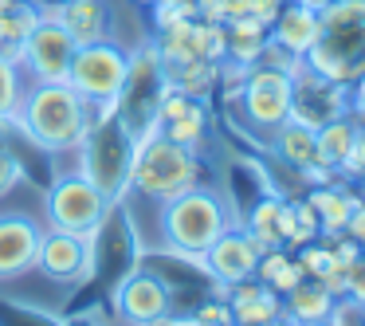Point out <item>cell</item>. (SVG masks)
Listing matches in <instances>:
<instances>
[{
  "label": "cell",
  "mask_w": 365,
  "mask_h": 326,
  "mask_svg": "<svg viewBox=\"0 0 365 326\" xmlns=\"http://www.w3.org/2000/svg\"><path fill=\"white\" fill-rule=\"evenodd\" d=\"M279 205H283V197H259L252 205V213H247V236L255 240V244L267 252V248H283V236H279Z\"/></svg>",
  "instance_id": "obj_25"
},
{
  "label": "cell",
  "mask_w": 365,
  "mask_h": 326,
  "mask_svg": "<svg viewBox=\"0 0 365 326\" xmlns=\"http://www.w3.org/2000/svg\"><path fill=\"white\" fill-rule=\"evenodd\" d=\"M36 4H67V0H36Z\"/></svg>",
  "instance_id": "obj_35"
},
{
  "label": "cell",
  "mask_w": 365,
  "mask_h": 326,
  "mask_svg": "<svg viewBox=\"0 0 365 326\" xmlns=\"http://www.w3.org/2000/svg\"><path fill=\"white\" fill-rule=\"evenodd\" d=\"M165 87H169L165 63H161L153 40L142 44L138 51H130V75H126V87H122L118 103H114V114H118L122 126L134 138H145L150 130H158V103Z\"/></svg>",
  "instance_id": "obj_6"
},
{
  "label": "cell",
  "mask_w": 365,
  "mask_h": 326,
  "mask_svg": "<svg viewBox=\"0 0 365 326\" xmlns=\"http://www.w3.org/2000/svg\"><path fill=\"white\" fill-rule=\"evenodd\" d=\"M189 185H200L197 150L169 142L161 130H150L145 138H138L134 161H130V193L161 205L165 197H177Z\"/></svg>",
  "instance_id": "obj_5"
},
{
  "label": "cell",
  "mask_w": 365,
  "mask_h": 326,
  "mask_svg": "<svg viewBox=\"0 0 365 326\" xmlns=\"http://www.w3.org/2000/svg\"><path fill=\"white\" fill-rule=\"evenodd\" d=\"M291 98H294V75L283 71V67H271V63H252L236 91L244 122L263 138H271L291 118Z\"/></svg>",
  "instance_id": "obj_8"
},
{
  "label": "cell",
  "mask_w": 365,
  "mask_h": 326,
  "mask_svg": "<svg viewBox=\"0 0 365 326\" xmlns=\"http://www.w3.org/2000/svg\"><path fill=\"white\" fill-rule=\"evenodd\" d=\"M294 260L302 263V271H307V279H322L326 271L334 268V252L326 240H310V244L294 248Z\"/></svg>",
  "instance_id": "obj_28"
},
{
  "label": "cell",
  "mask_w": 365,
  "mask_h": 326,
  "mask_svg": "<svg viewBox=\"0 0 365 326\" xmlns=\"http://www.w3.org/2000/svg\"><path fill=\"white\" fill-rule=\"evenodd\" d=\"M173 310L169 283L150 268H130L126 279L114 287V315L126 326H150Z\"/></svg>",
  "instance_id": "obj_12"
},
{
  "label": "cell",
  "mask_w": 365,
  "mask_h": 326,
  "mask_svg": "<svg viewBox=\"0 0 365 326\" xmlns=\"http://www.w3.org/2000/svg\"><path fill=\"white\" fill-rule=\"evenodd\" d=\"M16 4H36V0H16Z\"/></svg>",
  "instance_id": "obj_38"
},
{
  "label": "cell",
  "mask_w": 365,
  "mask_h": 326,
  "mask_svg": "<svg viewBox=\"0 0 365 326\" xmlns=\"http://www.w3.org/2000/svg\"><path fill=\"white\" fill-rule=\"evenodd\" d=\"M28 83L20 79V63H12V59L0 56V118H9L20 111V98H24Z\"/></svg>",
  "instance_id": "obj_27"
},
{
  "label": "cell",
  "mask_w": 365,
  "mask_h": 326,
  "mask_svg": "<svg viewBox=\"0 0 365 326\" xmlns=\"http://www.w3.org/2000/svg\"><path fill=\"white\" fill-rule=\"evenodd\" d=\"M361 130H365V122H361Z\"/></svg>",
  "instance_id": "obj_40"
},
{
  "label": "cell",
  "mask_w": 365,
  "mask_h": 326,
  "mask_svg": "<svg viewBox=\"0 0 365 326\" xmlns=\"http://www.w3.org/2000/svg\"><path fill=\"white\" fill-rule=\"evenodd\" d=\"M36 9L43 16L59 20L63 32L75 40V48L98 44L110 32V9H106V0H67V4H36Z\"/></svg>",
  "instance_id": "obj_17"
},
{
  "label": "cell",
  "mask_w": 365,
  "mask_h": 326,
  "mask_svg": "<svg viewBox=\"0 0 365 326\" xmlns=\"http://www.w3.org/2000/svg\"><path fill=\"white\" fill-rule=\"evenodd\" d=\"M134 150H138V138L122 126L114 106H95V122H91L87 138L79 142V173L91 185H98L110 205H118L130 193Z\"/></svg>",
  "instance_id": "obj_4"
},
{
  "label": "cell",
  "mask_w": 365,
  "mask_h": 326,
  "mask_svg": "<svg viewBox=\"0 0 365 326\" xmlns=\"http://www.w3.org/2000/svg\"><path fill=\"white\" fill-rule=\"evenodd\" d=\"M349 114V87L341 83H330L322 75H314L307 63L294 71V98H291V118L302 122V126L318 130L326 122Z\"/></svg>",
  "instance_id": "obj_13"
},
{
  "label": "cell",
  "mask_w": 365,
  "mask_h": 326,
  "mask_svg": "<svg viewBox=\"0 0 365 326\" xmlns=\"http://www.w3.org/2000/svg\"><path fill=\"white\" fill-rule=\"evenodd\" d=\"M110 213H114V205L106 200V193L98 189V185H91L79 169L56 177V185H51L48 197H43L48 228L75 232V236H98V228L106 224Z\"/></svg>",
  "instance_id": "obj_7"
},
{
  "label": "cell",
  "mask_w": 365,
  "mask_h": 326,
  "mask_svg": "<svg viewBox=\"0 0 365 326\" xmlns=\"http://www.w3.org/2000/svg\"><path fill=\"white\" fill-rule=\"evenodd\" d=\"M314 326H334V322H330V318H326V322H314Z\"/></svg>",
  "instance_id": "obj_37"
},
{
  "label": "cell",
  "mask_w": 365,
  "mask_h": 326,
  "mask_svg": "<svg viewBox=\"0 0 365 326\" xmlns=\"http://www.w3.org/2000/svg\"><path fill=\"white\" fill-rule=\"evenodd\" d=\"M24 181V165L12 150H0V197H9L16 185Z\"/></svg>",
  "instance_id": "obj_30"
},
{
  "label": "cell",
  "mask_w": 365,
  "mask_h": 326,
  "mask_svg": "<svg viewBox=\"0 0 365 326\" xmlns=\"http://www.w3.org/2000/svg\"><path fill=\"white\" fill-rule=\"evenodd\" d=\"M134 4H145V9H150V4H158V0H134Z\"/></svg>",
  "instance_id": "obj_36"
},
{
  "label": "cell",
  "mask_w": 365,
  "mask_h": 326,
  "mask_svg": "<svg viewBox=\"0 0 365 326\" xmlns=\"http://www.w3.org/2000/svg\"><path fill=\"white\" fill-rule=\"evenodd\" d=\"M228 307H232V326H267L275 318H283V295L252 275L244 283L228 287Z\"/></svg>",
  "instance_id": "obj_18"
},
{
  "label": "cell",
  "mask_w": 365,
  "mask_h": 326,
  "mask_svg": "<svg viewBox=\"0 0 365 326\" xmlns=\"http://www.w3.org/2000/svg\"><path fill=\"white\" fill-rule=\"evenodd\" d=\"M299 4H307V9H314V12H322V9H330L334 0H299Z\"/></svg>",
  "instance_id": "obj_32"
},
{
  "label": "cell",
  "mask_w": 365,
  "mask_h": 326,
  "mask_svg": "<svg viewBox=\"0 0 365 326\" xmlns=\"http://www.w3.org/2000/svg\"><path fill=\"white\" fill-rule=\"evenodd\" d=\"M220 79V63H208V59H189V63H169L165 67V83L192 98H205L208 91Z\"/></svg>",
  "instance_id": "obj_24"
},
{
  "label": "cell",
  "mask_w": 365,
  "mask_h": 326,
  "mask_svg": "<svg viewBox=\"0 0 365 326\" xmlns=\"http://www.w3.org/2000/svg\"><path fill=\"white\" fill-rule=\"evenodd\" d=\"M255 279L259 283H267L271 291L287 295L294 291V287L307 279V271H302V263L294 260L291 248H267V252L259 255V268H255Z\"/></svg>",
  "instance_id": "obj_23"
},
{
  "label": "cell",
  "mask_w": 365,
  "mask_h": 326,
  "mask_svg": "<svg viewBox=\"0 0 365 326\" xmlns=\"http://www.w3.org/2000/svg\"><path fill=\"white\" fill-rule=\"evenodd\" d=\"M126 75H130V51L106 36V40H98V44L75 48L67 83H71L91 106H114L122 95V87H126Z\"/></svg>",
  "instance_id": "obj_9"
},
{
  "label": "cell",
  "mask_w": 365,
  "mask_h": 326,
  "mask_svg": "<svg viewBox=\"0 0 365 326\" xmlns=\"http://www.w3.org/2000/svg\"><path fill=\"white\" fill-rule=\"evenodd\" d=\"M334 310V295L326 291L318 279H302L294 291L283 295V315L291 318L294 326H314V322H326Z\"/></svg>",
  "instance_id": "obj_21"
},
{
  "label": "cell",
  "mask_w": 365,
  "mask_h": 326,
  "mask_svg": "<svg viewBox=\"0 0 365 326\" xmlns=\"http://www.w3.org/2000/svg\"><path fill=\"white\" fill-rule=\"evenodd\" d=\"M318 44L302 56L314 75L354 87L365 75V0H334L318 12Z\"/></svg>",
  "instance_id": "obj_3"
},
{
  "label": "cell",
  "mask_w": 365,
  "mask_h": 326,
  "mask_svg": "<svg viewBox=\"0 0 365 326\" xmlns=\"http://www.w3.org/2000/svg\"><path fill=\"white\" fill-rule=\"evenodd\" d=\"M259 255H263V248L247 236V228H236V224H232V228L224 232V236L216 240L205 255H200V268L208 271V279H212V283L236 287V283H244V279L255 275Z\"/></svg>",
  "instance_id": "obj_14"
},
{
  "label": "cell",
  "mask_w": 365,
  "mask_h": 326,
  "mask_svg": "<svg viewBox=\"0 0 365 326\" xmlns=\"http://www.w3.org/2000/svg\"><path fill=\"white\" fill-rule=\"evenodd\" d=\"M307 200L314 205V213H318L322 240H330V236H341V232H346L354 208L361 205V193H357V189H346V185H341V177H338V181L314 185V189L307 193Z\"/></svg>",
  "instance_id": "obj_19"
},
{
  "label": "cell",
  "mask_w": 365,
  "mask_h": 326,
  "mask_svg": "<svg viewBox=\"0 0 365 326\" xmlns=\"http://www.w3.org/2000/svg\"><path fill=\"white\" fill-rule=\"evenodd\" d=\"M75 59V40L63 32V24L40 12V24L20 44V71L32 75V83H67Z\"/></svg>",
  "instance_id": "obj_10"
},
{
  "label": "cell",
  "mask_w": 365,
  "mask_h": 326,
  "mask_svg": "<svg viewBox=\"0 0 365 326\" xmlns=\"http://www.w3.org/2000/svg\"><path fill=\"white\" fill-rule=\"evenodd\" d=\"M271 150H275V158L283 161V165H291L294 173H302L307 165H318L314 158V130L302 126V122L287 118L283 126L271 134Z\"/></svg>",
  "instance_id": "obj_22"
},
{
  "label": "cell",
  "mask_w": 365,
  "mask_h": 326,
  "mask_svg": "<svg viewBox=\"0 0 365 326\" xmlns=\"http://www.w3.org/2000/svg\"><path fill=\"white\" fill-rule=\"evenodd\" d=\"M361 326H365V310H361Z\"/></svg>",
  "instance_id": "obj_39"
},
{
  "label": "cell",
  "mask_w": 365,
  "mask_h": 326,
  "mask_svg": "<svg viewBox=\"0 0 365 326\" xmlns=\"http://www.w3.org/2000/svg\"><path fill=\"white\" fill-rule=\"evenodd\" d=\"M341 299H354L357 307H365V255L346 268V295Z\"/></svg>",
  "instance_id": "obj_31"
},
{
  "label": "cell",
  "mask_w": 365,
  "mask_h": 326,
  "mask_svg": "<svg viewBox=\"0 0 365 326\" xmlns=\"http://www.w3.org/2000/svg\"><path fill=\"white\" fill-rule=\"evenodd\" d=\"M192 326H232V307L228 299H208L192 310Z\"/></svg>",
  "instance_id": "obj_29"
},
{
  "label": "cell",
  "mask_w": 365,
  "mask_h": 326,
  "mask_svg": "<svg viewBox=\"0 0 365 326\" xmlns=\"http://www.w3.org/2000/svg\"><path fill=\"white\" fill-rule=\"evenodd\" d=\"M161 244L165 252L181 255L189 263H200V255L232 228V213L224 197L208 185H189L185 193L161 200Z\"/></svg>",
  "instance_id": "obj_2"
},
{
  "label": "cell",
  "mask_w": 365,
  "mask_h": 326,
  "mask_svg": "<svg viewBox=\"0 0 365 326\" xmlns=\"http://www.w3.org/2000/svg\"><path fill=\"white\" fill-rule=\"evenodd\" d=\"M36 271H43L51 283H87L95 275V236L43 228L40 252H36Z\"/></svg>",
  "instance_id": "obj_11"
},
{
  "label": "cell",
  "mask_w": 365,
  "mask_h": 326,
  "mask_svg": "<svg viewBox=\"0 0 365 326\" xmlns=\"http://www.w3.org/2000/svg\"><path fill=\"white\" fill-rule=\"evenodd\" d=\"M357 134H361V122H357L354 114H341V118L318 126L314 130V158H318V165L330 169V173H338L341 161L349 158V150H354Z\"/></svg>",
  "instance_id": "obj_20"
},
{
  "label": "cell",
  "mask_w": 365,
  "mask_h": 326,
  "mask_svg": "<svg viewBox=\"0 0 365 326\" xmlns=\"http://www.w3.org/2000/svg\"><path fill=\"white\" fill-rule=\"evenodd\" d=\"M318 32H322L318 12L307 9V4H299V0H283V9H279L275 20L267 24V40L275 44L279 51L294 56V59H302L310 48H314Z\"/></svg>",
  "instance_id": "obj_16"
},
{
  "label": "cell",
  "mask_w": 365,
  "mask_h": 326,
  "mask_svg": "<svg viewBox=\"0 0 365 326\" xmlns=\"http://www.w3.org/2000/svg\"><path fill=\"white\" fill-rule=\"evenodd\" d=\"M12 122L9 118H0V150H9V134H4V130H9Z\"/></svg>",
  "instance_id": "obj_33"
},
{
  "label": "cell",
  "mask_w": 365,
  "mask_h": 326,
  "mask_svg": "<svg viewBox=\"0 0 365 326\" xmlns=\"http://www.w3.org/2000/svg\"><path fill=\"white\" fill-rule=\"evenodd\" d=\"M12 4H16V0H0V16H9V12H12Z\"/></svg>",
  "instance_id": "obj_34"
},
{
  "label": "cell",
  "mask_w": 365,
  "mask_h": 326,
  "mask_svg": "<svg viewBox=\"0 0 365 326\" xmlns=\"http://www.w3.org/2000/svg\"><path fill=\"white\" fill-rule=\"evenodd\" d=\"M40 220L28 213H0V283L4 279H20L24 271L36 268V252H40Z\"/></svg>",
  "instance_id": "obj_15"
},
{
  "label": "cell",
  "mask_w": 365,
  "mask_h": 326,
  "mask_svg": "<svg viewBox=\"0 0 365 326\" xmlns=\"http://www.w3.org/2000/svg\"><path fill=\"white\" fill-rule=\"evenodd\" d=\"M91 122H95V106L71 83H32L20 98V111L12 114V126L48 153L79 150Z\"/></svg>",
  "instance_id": "obj_1"
},
{
  "label": "cell",
  "mask_w": 365,
  "mask_h": 326,
  "mask_svg": "<svg viewBox=\"0 0 365 326\" xmlns=\"http://www.w3.org/2000/svg\"><path fill=\"white\" fill-rule=\"evenodd\" d=\"M158 130L169 142L185 146V150H200V142H205V134H208V111L197 103L189 114H181V118H173V122H161Z\"/></svg>",
  "instance_id": "obj_26"
}]
</instances>
